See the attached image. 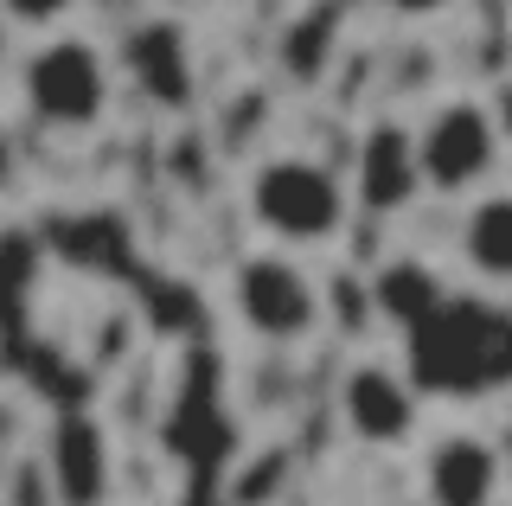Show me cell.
I'll return each instance as SVG.
<instances>
[{
    "instance_id": "cell-15",
    "label": "cell",
    "mask_w": 512,
    "mask_h": 506,
    "mask_svg": "<svg viewBox=\"0 0 512 506\" xmlns=\"http://www.w3.org/2000/svg\"><path fill=\"white\" fill-rule=\"evenodd\" d=\"M378 7H391V13H410V20H429V13H442L448 0H378Z\"/></svg>"
},
{
    "instance_id": "cell-12",
    "label": "cell",
    "mask_w": 512,
    "mask_h": 506,
    "mask_svg": "<svg viewBox=\"0 0 512 506\" xmlns=\"http://www.w3.org/2000/svg\"><path fill=\"white\" fill-rule=\"evenodd\" d=\"M442 276L429 270V263H416V257H397V263H384L378 282H372V308L378 314H391L397 327H416L429 308L442 302Z\"/></svg>"
},
{
    "instance_id": "cell-13",
    "label": "cell",
    "mask_w": 512,
    "mask_h": 506,
    "mask_svg": "<svg viewBox=\"0 0 512 506\" xmlns=\"http://www.w3.org/2000/svg\"><path fill=\"white\" fill-rule=\"evenodd\" d=\"M333 39H340V7H314V13H301L295 26H288V39H282V65L295 84H314L320 71H327V58H333Z\"/></svg>"
},
{
    "instance_id": "cell-6",
    "label": "cell",
    "mask_w": 512,
    "mask_h": 506,
    "mask_svg": "<svg viewBox=\"0 0 512 506\" xmlns=\"http://www.w3.org/2000/svg\"><path fill=\"white\" fill-rule=\"evenodd\" d=\"M506 468L500 449L474 430H448L423 455V500L429 506H500Z\"/></svg>"
},
{
    "instance_id": "cell-10",
    "label": "cell",
    "mask_w": 512,
    "mask_h": 506,
    "mask_svg": "<svg viewBox=\"0 0 512 506\" xmlns=\"http://www.w3.org/2000/svg\"><path fill=\"white\" fill-rule=\"evenodd\" d=\"M45 474H52V494L64 506H96L109 494V442H103V430H96L90 417H64L58 436H52Z\"/></svg>"
},
{
    "instance_id": "cell-7",
    "label": "cell",
    "mask_w": 512,
    "mask_h": 506,
    "mask_svg": "<svg viewBox=\"0 0 512 506\" xmlns=\"http://www.w3.org/2000/svg\"><path fill=\"white\" fill-rule=\"evenodd\" d=\"M340 417L372 449H397L416 430V385L397 366H352L340 378Z\"/></svg>"
},
{
    "instance_id": "cell-9",
    "label": "cell",
    "mask_w": 512,
    "mask_h": 506,
    "mask_svg": "<svg viewBox=\"0 0 512 506\" xmlns=\"http://www.w3.org/2000/svg\"><path fill=\"white\" fill-rule=\"evenodd\" d=\"M122 58H128V71H135L141 97H154V103H167V109L192 103V45H186V33L173 20L135 26L128 45H122Z\"/></svg>"
},
{
    "instance_id": "cell-14",
    "label": "cell",
    "mask_w": 512,
    "mask_h": 506,
    "mask_svg": "<svg viewBox=\"0 0 512 506\" xmlns=\"http://www.w3.org/2000/svg\"><path fill=\"white\" fill-rule=\"evenodd\" d=\"M77 0H0V13H7L20 33H52L58 20H71Z\"/></svg>"
},
{
    "instance_id": "cell-2",
    "label": "cell",
    "mask_w": 512,
    "mask_h": 506,
    "mask_svg": "<svg viewBox=\"0 0 512 506\" xmlns=\"http://www.w3.org/2000/svg\"><path fill=\"white\" fill-rule=\"evenodd\" d=\"M346 186L333 167L308 154H276L250 173V218L276 237L282 250H320L346 231Z\"/></svg>"
},
{
    "instance_id": "cell-4",
    "label": "cell",
    "mask_w": 512,
    "mask_h": 506,
    "mask_svg": "<svg viewBox=\"0 0 512 506\" xmlns=\"http://www.w3.org/2000/svg\"><path fill=\"white\" fill-rule=\"evenodd\" d=\"M410 148H416L423 193L461 199L500 167V122H493L474 97H448V103L429 109V122L410 135Z\"/></svg>"
},
{
    "instance_id": "cell-5",
    "label": "cell",
    "mask_w": 512,
    "mask_h": 506,
    "mask_svg": "<svg viewBox=\"0 0 512 506\" xmlns=\"http://www.w3.org/2000/svg\"><path fill=\"white\" fill-rule=\"evenodd\" d=\"M231 308H237V321H244L256 340L295 346V340H308L314 327H320L327 295H320V282L301 270L288 250H263V257H244V263H237Z\"/></svg>"
},
{
    "instance_id": "cell-11",
    "label": "cell",
    "mask_w": 512,
    "mask_h": 506,
    "mask_svg": "<svg viewBox=\"0 0 512 506\" xmlns=\"http://www.w3.org/2000/svg\"><path fill=\"white\" fill-rule=\"evenodd\" d=\"M461 257L480 282L512 295V193H487L461 218Z\"/></svg>"
},
{
    "instance_id": "cell-3",
    "label": "cell",
    "mask_w": 512,
    "mask_h": 506,
    "mask_svg": "<svg viewBox=\"0 0 512 506\" xmlns=\"http://www.w3.org/2000/svg\"><path fill=\"white\" fill-rule=\"evenodd\" d=\"M20 90L26 109L58 135H84L109 116V97H116V77H109V58L96 52L90 39L77 33H52L45 45H32L20 65Z\"/></svg>"
},
{
    "instance_id": "cell-16",
    "label": "cell",
    "mask_w": 512,
    "mask_h": 506,
    "mask_svg": "<svg viewBox=\"0 0 512 506\" xmlns=\"http://www.w3.org/2000/svg\"><path fill=\"white\" fill-rule=\"evenodd\" d=\"M173 7H186V0H173Z\"/></svg>"
},
{
    "instance_id": "cell-8",
    "label": "cell",
    "mask_w": 512,
    "mask_h": 506,
    "mask_svg": "<svg viewBox=\"0 0 512 506\" xmlns=\"http://www.w3.org/2000/svg\"><path fill=\"white\" fill-rule=\"evenodd\" d=\"M416 193H423V173H416L410 129H397V122L365 129L359 135V205L365 212H404Z\"/></svg>"
},
{
    "instance_id": "cell-1",
    "label": "cell",
    "mask_w": 512,
    "mask_h": 506,
    "mask_svg": "<svg viewBox=\"0 0 512 506\" xmlns=\"http://www.w3.org/2000/svg\"><path fill=\"white\" fill-rule=\"evenodd\" d=\"M410 334L416 398H493L512 385V302L442 295Z\"/></svg>"
}]
</instances>
